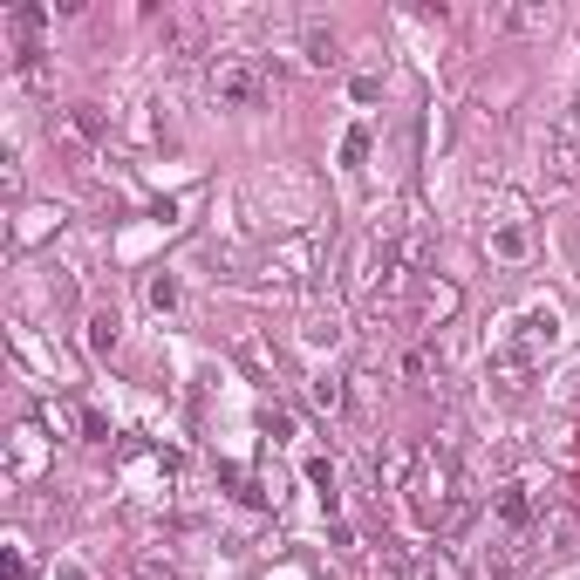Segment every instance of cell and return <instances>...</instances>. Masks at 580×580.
<instances>
[{
	"label": "cell",
	"instance_id": "obj_1",
	"mask_svg": "<svg viewBox=\"0 0 580 580\" xmlns=\"http://www.w3.org/2000/svg\"><path fill=\"white\" fill-rule=\"evenodd\" d=\"M403 492H410V512H417V526H424V533H451V526L464 519V505H471L464 471H458L451 451H424L417 478H410Z\"/></svg>",
	"mask_w": 580,
	"mask_h": 580
},
{
	"label": "cell",
	"instance_id": "obj_2",
	"mask_svg": "<svg viewBox=\"0 0 580 580\" xmlns=\"http://www.w3.org/2000/svg\"><path fill=\"white\" fill-rule=\"evenodd\" d=\"M553 342H560V314H553V308H526L499 342H492V376H499L505 389H526V376L546 362V348H553Z\"/></svg>",
	"mask_w": 580,
	"mask_h": 580
},
{
	"label": "cell",
	"instance_id": "obj_3",
	"mask_svg": "<svg viewBox=\"0 0 580 580\" xmlns=\"http://www.w3.org/2000/svg\"><path fill=\"white\" fill-rule=\"evenodd\" d=\"M267 69L260 62H219L212 69V96H219V110H260L267 103Z\"/></svg>",
	"mask_w": 580,
	"mask_h": 580
},
{
	"label": "cell",
	"instance_id": "obj_4",
	"mask_svg": "<svg viewBox=\"0 0 580 580\" xmlns=\"http://www.w3.org/2000/svg\"><path fill=\"white\" fill-rule=\"evenodd\" d=\"M485 253H492L499 267H526V260H533V226H526V219H499V226L485 232Z\"/></svg>",
	"mask_w": 580,
	"mask_h": 580
},
{
	"label": "cell",
	"instance_id": "obj_5",
	"mask_svg": "<svg viewBox=\"0 0 580 580\" xmlns=\"http://www.w3.org/2000/svg\"><path fill=\"white\" fill-rule=\"evenodd\" d=\"M301 62L308 69H342V41L321 14H301Z\"/></svg>",
	"mask_w": 580,
	"mask_h": 580
},
{
	"label": "cell",
	"instance_id": "obj_6",
	"mask_svg": "<svg viewBox=\"0 0 580 580\" xmlns=\"http://www.w3.org/2000/svg\"><path fill=\"white\" fill-rule=\"evenodd\" d=\"M492 519H499V533L526 540V533H533V499H526V485H499V492H492Z\"/></svg>",
	"mask_w": 580,
	"mask_h": 580
},
{
	"label": "cell",
	"instance_id": "obj_7",
	"mask_svg": "<svg viewBox=\"0 0 580 580\" xmlns=\"http://www.w3.org/2000/svg\"><path fill=\"white\" fill-rule=\"evenodd\" d=\"M301 478L314 485V499H321V512L335 519V512H342V471H335V458H321V451H308V464H301Z\"/></svg>",
	"mask_w": 580,
	"mask_h": 580
},
{
	"label": "cell",
	"instance_id": "obj_8",
	"mask_svg": "<svg viewBox=\"0 0 580 580\" xmlns=\"http://www.w3.org/2000/svg\"><path fill=\"white\" fill-rule=\"evenodd\" d=\"M82 328H89V355H103V362H110L116 342H123V321H116V308H89V321H82Z\"/></svg>",
	"mask_w": 580,
	"mask_h": 580
},
{
	"label": "cell",
	"instance_id": "obj_9",
	"mask_svg": "<svg viewBox=\"0 0 580 580\" xmlns=\"http://www.w3.org/2000/svg\"><path fill=\"white\" fill-rule=\"evenodd\" d=\"M14 76L28 82V89H48V82H55V62H48V48H41V41H21V55H14Z\"/></svg>",
	"mask_w": 580,
	"mask_h": 580
},
{
	"label": "cell",
	"instance_id": "obj_10",
	"mask_svg": "<svg viewBox=\"0 0 580 580\" xmlns=\"http://www.w3.org/2000/svg\"><path fill=\"white\" fill-rule=\"evenodd\" d=\"M308 396L321 403V410H328V417H342V410H348V376H335V369H321V376L308 383Z\"/></svg>",
	"mask_w": 580,
	"mask_h": 580
},
{
	"label": "cell",
	"instance_id": "obj_11",
	"mask_svg": "<svg viewBox=\"0 0 580 580\" xmlns=\"http://www.w3.org/2000/svg\"><path fill=\"white\" fill-rule=\"evenodd\" d=\"M69 123H76L82 144H110V116L96 110V103H76V110H69Z\"/></svg>",
	"mask_w": 580,
	"mask_h": 580
},
{
	"label": "cell",
	"instance_id": "obj_12",
	"mask_svg": "<svg viewBox=\"0 0 580 580\" xmlns=\"http://www.w3.org/2000/svg\"><path fill=\"white\" fill-rule=\"evenodd\" d=\"M362 164H369V123H348V137H342V178H362Z\"/></svg>",
	"mask_w": 580,
	"mask_h": 580
},
{
	"label": "cell",
	"instance_id": "obj_13",
	"mask_svg": "<svg viewBox=\"0 0 580 580\" xmlns=\"http://www.w3.org/2000/svg\"><path fill=\"white\" fill-rule=\"evenodd\" d=\"M144 301H151V314H178V301H185V287H178V273H151V287H144Z\"/></svg>",
	"mask_w": 580,
	"mask_h": 580
},
{
	"label": "cell",
	"instance_id": "obj_14",
	"mask_svg": "<svg viewBox=\"0 0 580 580\" xmlns=\"http://www.w3.org/2000/svg\"><path fill=\"white\" fill-rule=\"evenodd\" d=\"M499 28H505V35H533V28H553V7H505Z\"/></svg>",
	"mask_w": 580,
	"mask_h": 580
},
{
	"label": "cell",
	"instance_id": "obj_15",
	"mask_svg": "<svg viewBox=\"0 0 580 580\" xmlns=\"http://www.w3.org/2000/svg\"><path fill=\"white\" fill-rule=\"evenodd\" d=\"M301 342H308V348H335V342H342V321H335V308H328V314H308Z\"/></svg>",
	"mask_w": 580,
	"mask_h": 580
},
{
	"label": "cell",
	"instance_id": "obj_16",
	"mask_svg": "<svg viewBox=\"0 0 580 580\" xmlns=\"http://www.w3.org/2000/svg\"><path fill=\"white\" fill-rule=\"evenodd\" d=\"M219 478L232 485V499H239V505H267V492H260V485H253V478H246L239 464H219Z\"/></svg>",
	"mask_w": 580,
	"mask_h": 580
},
{
	"label": "cell",
	"instance_id": "obj_17",
	"mask_svg": "<svg viewBox=\"0 0 580 580\" xmlns=\"http://www.w3.org/2000/svg\"><path fill=\"white\" fill-rule=\"evenodd\" d=\"M137 580H178V560L171 553H137Z\"/></svg>",
	"mask_w": 580,
	"mask_h": 580
},
{
	"label": "cell",
	"instance_id": "obj_18",
	"mask_svg": "<svg viewBox=\"0 0 580 580\" xmlns=\"http://www.w3.org/2000/svg\"><path fill=\"white\" fill-rule=\"evenodd\" d=\"M348 96H355V103H383V69H362V76H348Z\"/></svg>",
	"mask_w": 580,
	"mask_h": 580
},
{
	"label": "cell",
	"instance_id": "obj_19",
	"mask_svg": "<svg viewBox=\"0 0 580 580\" xmlns=\"http://www.w3.org/2000/svg\"><path fill=\"white\" fill-rule=\"evenodd\" d=\"M560 164H567V171H580V110L560 123Z\"/></svg>",
	"mask_w": 580,
	"mask_h": 580
},
{
	"label": "cell",
	"instance_id": "obj_20",
	"mask_svg": "<svg viewBox=\"0 0 580 580\" xmlns=\"http://www.w3.org/2000/svg\"><path fill=\"white\" fill-rule=\"evenodd\" d=\"M260 430H267L273 444H287V437H294V417H287V410H273V403H267V410H260Z\"/></svg>",
	"mask_w": 580,
	"mask_h": 580
},
{
	"label": "cell",
	"instance_id": "obj_21",
	"mask_svg": "<svg viewBox=\"0 0 580 580\" xmlns=\"http://www.w3.org/2000/svg\"><path fill=\"white\" fill-rule=\"evenodd\" d=\"M82 437H89V444H110V417H103V410H82Z\"/></svg>",
	"mask_w": 580,
	"mask_h": 580
},
{
	"label": "cell",
	"instance_id": "obj_22",
	"mask_svg": "<svg viewBox=\"0 0 580 580\" xmlns=\"http://www.w3.org/2000/svg\"><path fill=\"white\" fill-rule=\"evenodd\" d=\"M430 376V355L424 348H410V355H403V383H424Z\"/></svg>",
	"mask_w": 580,
	"mask_h": 580
},
{
	"label": "cell",
	"instance_id": "obj_23",
	"mask_svg": "<svg viewBox=\"0 0 580 580\" xmlns=\"http://www.w3.org/2000/svg\"><path fill=\"white\" fill-rule=\"evenodd\" d=\"M0 574H7V580H28V560H21V546H7V553H0Z\"/></svg>",
	"mask_w": 580,
	"mask_h": 580
}]
</instances>
